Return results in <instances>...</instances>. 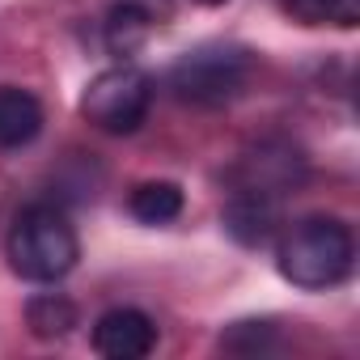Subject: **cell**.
<instances>
[{"instance_id": "cell-1", "label": "cell", "mask_w": 360, "mask_h": 360, "mask_svg": "<svg viewBox=\"0 0 360 360\" xmlns=\"http://www.w3.org/2000/svg\"><path fill=\"white\" fill-rule=\"evenodd\" d=\"M280 276L301 292H326L352 276L356 242L339 217H305L280 233L276 246Z\"/></svg>"}, {"instance_id": "cell-2", "label": "cell", "mask_w": 360, "mask_h": 360, "mask_svg": "<svg viewBox=\"0 0 360 360\" xmlns=\"http://www.w3.org/2000/svg\"><path fill=\"white\" fill-rule=\"evenodd\" d=\"M5 255H9V267L22 280L56 284L77 267L81 242H77L72 221L56 204H30L13 217L9 238H5Z\"/></svg>"}, {"instance_id": "cell-3", "label": "cell", "mask_w": 360, "mask_h": 360, "mask_svg": "<svg viewBox=\"0 0 360 360\" xmlns=\"http://www.w3.org/2000/svg\"><path fill=\"white\" fill-rule=\"evenodd\" d=\"M250 72H255V60L246 47L204 43V47H191L169 68V89L191 106H221L250 85Z\"/></svg>"}, {"instance_id": "cell-4", "label": "cell", "mask_w": 360, "mask_h": 360, "mask_svg": "<svg viewBox=\"0 0 360 360\" xmlns=\"http://www.w3.org/2000/svg\"><path fill=\"white\" fill-rule=\"evenodd\" d=\"M148 106H153V77L127 60L98 72L81 94V115L110 136H131L148 119Z\"/></svg>"}, {"instance_id": "cell-5", "label": "cell", "mask_w": 360, "mask_h": 360, "mask_svg": "<svg viewBox=\"0 0 360 360\" xmlns=\"http://www.w3.org/2000/svg\"><path fill=\"white\" fill-rule=\"evenodd\" d=\"M157 347V322L144 309L119 305L94 322V352L106 360H140Z\"/></svg>"}, {"instance_id": "cell-6", "label": "cell", "mask_w": 360, "mask_h": 360, "mask_svg": "<svg viewBox=\"0 0 360 360\" xmlns=\"http://www.w3.org/2000/svg\"><path fill=\"white\" fill-rule=\"evenodd\" d=\"M305 178V157L284 144V140H271V144H259L255 153L242 157L238 165V187L246 191H267V195H284L292 191Z\"/></svg>"}, {"instance_id": "cell-7", "label": "cell", "mask_w": 360, "mask_h": 360, "mask_svg": "<svg viewBox=\"0 0 360 360\" xmlns=\"http://www.w3.org/2000/svg\"><path fill=\"white\" fill-rule=\"evenodd\" d=\"M221 225L225 233L246 246V250H259L267 246L276 233H280V195H267V191H246L238 187L221 212Z\"/></svg>"}, {"instance_id": "cell-8", "label": "cell", "mask_w": 360, "mask_h": 360, "mask_svg": "<svg viewBox=\"0 0 360 360\" xmlns=\"http://www.w3.org/2000/svg\"><path fill=\"white\" fill-rule=\"evenodd\" d=\"M43 131V102L30 89L0 85V148H26Z\"/></svg>"}, {"instance_id": "cell-9", "label": "cell", "mask_w": 360, "mask_h": 360, "mask_svg": "<svg viewBox=\"0 0 360 360\" xmlns=\"http://www.w3.org/2000/svg\"><path fill=\"white\" fill-rule=\"evenodd\" d=\"M148 34H153V13L136 0H119L102 22V43L115 60H131L148 43Z\"/></svg>"}, {"instance_id": "cell-10", "label": "cell", "mask_w": 360, "mask_h": 360, "mask_svg": "<svg viewBox=\"0 0 360 360\" xmlns=\"http://www.w3.org/2000/svg\"><path fill=\"white\" fill-rule=\"evenodd\" d=\"M77 322H81V314H77V305H72L64 292H39V297H30V305H26V326H30V335L43 339V343H56V339L72 335Z\"/></svg>"}, {"instance_id": "cell-11", "label": "cell", "mask_w": 360, "mask_h": 360, "mask_svg": "<svg viewBox=\"0 0 360 360\" xmlns=\"http://www.w3.org/2000/svg\"><path fill=\"white\" fill-rule=\"evenodd\" d=\"M127 212L140 225H169L178 212H183V187L169 183V178H153V183H140L127 195Z\"/></svg>"}, {"instance_id": "cell-12", "label": "cell", "mask_w": 360, "mask_h": 360, "mask_svg": "<svg viewBox=\"0 0 360 360\" xmlns=\"http://www.w3.org/2000/svg\"><path fill=\"white\" fill-rule=\"evenodd\" d=\"M271 343H276V330H271V322H233V326L221 335V347H225V352H238V356L267 352Z\"/></svg>"}, {"instance_id": "cell-13", "label": "cell", "mask_w": 360, "mask_h": 360, "mask_svg": "<svg viewBox=\"0 0 360 360\" xmlns=\"http://www.w3.org/2000/svg\"><path fill=\"white\" fill-rule=\"evenodd\" d=\"M280 13L297 26H326V0H280Z\"/></svg>"}, {"instance_id": "cell-14", "label": "cell", "mask_w": 360, "mask_h": 360, "mask_svg": "<svg viewBox=\"0 0 360 360\" xmlns=\"http://www.w3.org/2000/svg\"><path fill=\"white\" fill-rule=\"evenodd\" d=\"M326 22L339 30H352L360 22V0H326Z\"/></svg>"}, {"instance_id": "cell-15", "label": "cell", "mask_w": 360, "mask_h": 360, "mask_svg": "<svg viewBox=\"0 0 360 360\" xmlns=\"http://www.w3.org/2000/svg\"><path fill=\"white\" fill-rule=\"evenodd\" d=\"M195 5H208L212 9V5H225V0H195Z\"/></svg>"}]
</instances>
